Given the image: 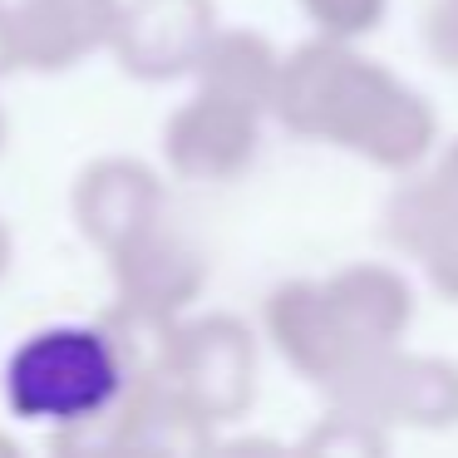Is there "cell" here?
I'll use <instances>...</instances> for the list:
<instances>
[{
	"instance_id": "6da1fadb",
	"label": "cell",
	"mask_w": 458,
	"mask_h": 458,
	"mask_svg": "<svg viewBox=\"0 0 458 458\" xmlns=\"http://www.w3.org/2000/svg\"><path fill=\"white\" fill-rule=\"evenodd\" d=\"M123 389L129 369L104 320H60L30 330L0 369V399L11 419L50 434L104 419Z\"/></svg>"
},
{
	"instance_id": "7a4b0ae2",
	"label": "cell",
	"mask_w": 458,
	"mask_h": 458,
	"mask_svg": "<svg viewBox=\"0 0 458 458\" xmlns=\"http://www.w3.org/2000/svg\"><path fill=\"white\" fill-rule=\"evenodd\" d=\"M320 143L360 153L385 173H409L424 168V158L438 148V114L399 74H389L385 64L355 50L335 99H330Z\"/></svg>"
},
{
	"instance_id": "3957f363",
	"label": "cell",
	"mask_w": 458,
	"mask_h": 458,
	"mask_svg": "<svg viewBox=\"0 0 458 458\" xmlns=\"http://www.w3.org/2000/svg\"><path fill=\"white\" fill-rule=\"evenodd\" d=\"M326 404L355 409L385 428H454L458 424V365L444 355H414L379 345L350 355L320 385Z\"/></svg>"
},
{
	"instance_id": "277c9868",
	"label": "cell",
	"mask_w": 458,
	"mask_h": 458,
	"mask_svg": "<svg viewBox=\"0 0 458 458\" xmlns=\"http://www.w3.org/2000/svg\"><path fill=\"white\" fill-rule=\"evenodd\" d=\"M163 375L212 419V424H237L257 404L261 350L257 330L242 316L208 310V316H178L168 330V355Z\"/></svg>"
},
{
	"instance_id": "5b68a950",
	"label": "cell",
	"mask_w": 458,
	"mask_h": 458,
	"mask_svg": "<svg viewBox=\"0 0 458 458\" xmlns=\"http://www.w3.org/2000/svg\"><path fill=\"white\" fill-rule=\"evenodd\" d=\"M109 257L114 306L153 320H178L208 291V251L178 232L173 222H148L129 242H119Z\"/></svg>"
},
{
	"instance_id": "8992f818",
	"label": "cell",
	"mask_w": 458,
	"mask_h": 458,
	"mask_svg": "<svg viewBox=\"0 0 458 458\" xmlns=\"http://www.w3.org/2000/svg\"><path fill=\"white\" fill-rule=\"evenodd\" d=\"M217 25V0H119L109 55L143 84L192 80V64Z\"/></svg>"
},
{
	"instance_id": "52a82bcc",
	"label": "cell",
	"mask_w": 458,
	"mask_h": 458,
	"mask_svg": "<svg viewBox=\"0 0 458 458\" xmlns=\"http://www.w3.org/2000/svg\"><path fill=\"white\" fill-rule=\"evenodd\" d=\"M261 119L237 99L212 89H192L163 123V163L182 182H232L251 168L261 148Z\"/></svg>"
},
{
	"instance_id": "ba28073f",
	"label": "cell",
	"mask_w": 458,
	"mask_h": 458,
	"mask_svg": "<svg viewBox=\"0 0 458 458\" xmlns=\"http://www.w3.org/2000/svg\"><path fill=\"white\" fill-rule=\"evenodd\" d=\"M70 212L89 247L114 251L139 227L163 217V178L129 153L94 158L89 168H80V178L70 188Z\"/></svg>"
},
{
	"instance_id": "9c48e42d",
	"label": "cell",
	"mask_w": 458,
	"mask_h": 458,
	"mask_svg": "<svg viewBox=\"0 0 458 458\" xmlns=\"http://www.w3.org/2000/svg\"><path fill=\"white\" fill-rule=\"evenodd\" d=\"M15 55L30 74H70L109 50L119 0H15Z\"/></svg>"
},
{
	"instance_id": "30bf717a",
	"label": "cell",
	"mask_w": 458,
	"mask_h": 458,
	"mask_svg": "<svg viewBox=\"0 0 458 458\" xmlns=\"http://www.w3.org/2000/svg\"><path fill=\"white\" fill-rule=\"evenodd\" d=\"M261 326H267V340L276 345V355L316 389L355 355L326 291H320V281L296 276V281L271 286L267 301H261Z\"/></svg>"
},
{
	"instance_id": "8fae6325",
	"label": "cell",
	"mask_w": 458,
	"mask_h": 458,
	"mask_svg": "<svg viewBox=\"0 0 458 458\" xmlns=\"http://www.w3.org/2000/svg\"><path fill=\"white\" fill-rule=\"evenodd\" d=\"M320 291H326L355 355L399 345L404 330L414 326V286L404 281V271L385 267V261H350V267L330 271Z\"/></svg>"
},
{
	"instance_id": "7c38bea8",
	"label": "cell",
	"mask_w": 458,
	"mask_h": 458,
	"mask_svg": "<svg viewBox=\"0 0 458 458\" xmlns=\"http://www.w3.org/2000/svg\"><path fill=\"white\" fill-rule=\"evenodd\" d=\"M276 70H281V50L261 30L217 25L212 40L202 45L198 64H192V80H198V89H212V94H222V99L247 104V109H257V114H271Z\"/></svg>"
},
{
	"instance_id": "4fadbf2b",
	"label": "cell",
	"mask_w": 458,
	"mask_h": 458,
	"mask_svg": "<svg viewBox=\"0 0 458 458\" xmlns=\"http://www.w3.org/2000/svg\"><path fill=\"white\" fill-rule=\"evenodd\" d=\"M385 448H389L385 424L355 414V409H340V404H326V414L301 438V454H316V458H379Z\"/></svg>"
},
{
	"instance_id": "5bb4252c",
	"label": "cell",
	"mask_w": 458,
	"mask_h": 458,
	"mask_svg": "<svg viewBox=\"0 0 458 458\" xmlns=\"http://www.w3.org/2000/svg\"><path fill=\"white\" fill-rule=\"evenodd\" d=\"M301 15L316 25V35H330V40H365L385 25L389 0H296Z\"/></svg>"
},
{
	"instance_id": "9a60e30c",
	"label": "cell",
	"mask_w": 458,
	"mask_h": 458,
	"mask_svg": "<svg viewBox=\"0 0 458 458\" xmlns=\"http://www.w3.org/2000/svg\"><path fill=\"white\" fill-rule=\"evenodd\" d=\"M414 261L424 267L428 286H434L438 296L458 301V212H454V217H444L424 242H419Z\"/></svg>"
},
{
	"instance_id": "2e32d148",
	"label": "cell",
	"mask_w": 458,
	"mask_h": 458,
	"mask_svg": "<svg viewBox=\"0 0 458 458\" xmlns=\"http://www.w3.org/2000/svg\"><path fill=\"white\" fill-rule=\"evenodd\" d=\"M424 163H428V173H434V178H438V182H444V188L458 198V133L444 143V148H434V153H428Z\"/></svg>"
},
{
	"instance_id": "e0dca14e",
	"label": "cell",
	"mask_w": 458,
	"mask_h": 458,
	"mask_svg": "<svg viewBox=\"0 0 458 458\" xmlns=\"http://www.w3.org/2000/svg\"><path fill=\"white\" fill-rule=\"evenodd\" d=\"M21 74V55H15V21H11V0H0V80Z\"/></svg>"
},
{
	"instance_id": "ac0fdd59",
	"label": "cell",
	"mask_w": 458,
	"mask_h": 458,
	"mask_svg": "<svg viewBox=\"0 0 458 458\" xmlns=\"http://www.w3.org/2000/svg\"><path fill=\"white\" fill-rule=\"evenodd\" d=\"M11 261H15V237H11V227H5V217H0V276L11 271Z\"/></svg>"
},
{
	"instance_id": "d6986e66",
	"label": "cell",
	"mask_w": 458,
	"mask_h": 458,
	"mask_svg": "<svg viewBox=\"0 0 458 458\" xmlns=\"http://www.w3.org/2000/svg\"><path fill=\"white\" fill-rule=\"evenodd\" d=\"M0 458H21V448H15L11 434H0Z\"/></svg>"
},
{
	"instance_id": "ffe728a7",
	"label": "cell",
	"mask_w": 458,
	"mask_h": 458,
	"mask_svg": "<svg viewBox=\"0 0 458 458\" xmlns=\"http://www.w3.org/2000/svg\"><path fill=\"white\" fill-rule=\"evenodd\" d=\"M0 148H5V109H0Z\"/></svg>"
}]
</instances>
